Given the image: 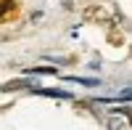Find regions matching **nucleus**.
I'll return each mask as SVG.
<instances>
[{
    "label": "nucleus",
    "mask_w": 132,
    "mask_h": 130,
    "mask_svg": "<svg viewBox=\"0 0 132 130\" xmlns=\"http://www.w3.org/2000/svg\"><path fill=\"white\" fill-rule=\"evenodd\" d=\"M32 96H45V98H71L69 90H58V88H42V85H35L29 88Z\"/></svg>",
    "instance_id": "obj_3"
},
{
    "label": "nucleus",
    "mask_w": 132,
    "mask_h": 130,
    "mask_svg": "<svg viewBox=\"0 0 132 130\" xmlns=\"http://www.w3.org/2000/svg\"><path fill=\"white\" fill-rule=\"evenodd\" d=\"M82 19L87 24H111L116 19V8L108 3H90L82 11Z\"/></svg>",
    "instance_id": "obj_1"
},
{
    "label": "nucleus",
    "mask_w": 132,
    "mask_h": 130,
    "mask_svg": "<svg viewBox=\"0 0 132 130\" xmlns=\"http://www.w3.org/2000/svg\"><path fill=\"white\" fill-rule=\"evenodd\" d=\"M24 74H56L58 77V67H27Z\"/></svg>",
    "instance_id": "obj_6"
},
{
    "label": "nucleus",
    "mask_w": 132,
    "mask_h": 130,
    "mask_svg": "<svg viewBox=\"0 0 132 130\" xmlns=\"http://www.w3.org/2000/svg\"><path fill=\"white\" fill-rule=\"evenodd\" d=\"M37 82H32L29 77H16V80H8L0 85V90L3 93H19V90H29V88H35Z\"/></svg>",
    "instance_id": "obj_2"
},
{
    "label": "nucleus",
    "mask_w": 132,
    "mask_h": 130,
    "mask_svg": "<svg viewBox=\"0 0 132 130\" xmlns=\"http://www.w3.org/2000/svg\"><path fill=\"white\" fill-rule=\"evenodd\" d=\"M16 0H0V21H8L16 16Z\"/></svg>",
    "instance_id": "obj_4"
},
{
    "label": "nucleus",
    "mask_w": 132,
    "mask_h": 130,
    "mask_svg": "<svg viewBox=\"0 0 132 130\" xmlns=\"http://www.w3.org/2000/svg\"><path fill=\"white\" fill-rule=\"evenodd\" d=\"M66 80H69V82H77V85H87V88H98V85H101V80H93V77H77V74H69Z\"/></svg>",
    "instance_id": "obj_7"
},
{
    "label": "nucleus",
    "mask_w": 132,
    "mask_h": 130,
    "mask_svg": "<svg viewBox=\"0 0 132 130\" xmlns=\"http://www.w3.org/2000/svg\"><path fill=\"white\" fill-rule=\"evenodd\" d=\"M108 42H111V45H122V42H124V35H122L116 27L108 29Z\"/></svg>",
    "instance_id": "obj_8"
},
{
    "label": "nucleus",
    "mask_w": 132,
    "mask_h": 130,
    "mask_svg": "<svg viewBox=\"0 0 132 130\" xmlns=\"http://www.w3.org/2000/svg\"><path fill=\"white\" fill-rule=\"evenodd\" d=\"M106 127H108V130H127V117L111 114V117L106 120Z\"/></svg>",
    "instance_id": "obj_5"
}]
</instances>
